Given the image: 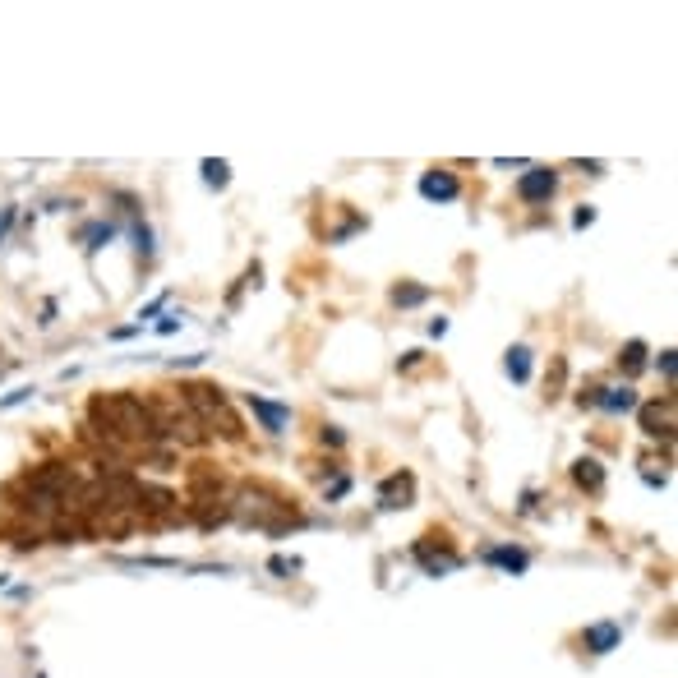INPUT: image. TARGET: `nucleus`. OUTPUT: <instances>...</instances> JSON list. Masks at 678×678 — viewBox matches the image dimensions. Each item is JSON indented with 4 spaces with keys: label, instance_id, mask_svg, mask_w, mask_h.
<instances>
[{
    "label": "nucleus",
    "instance_id": "1",
    "mask_svg": "<svg viewBox=\"0 0 678 678\" xmlns=\"http://www.w3.org/2000/svg\"><path fill=\"white\" fill-rule=\"evenodd\" d=\"M70 485H74V471L70 466H60V462H51V466H42V471L28 476V489H33V499L42 512L56 508V499L60 494H70Z\"/></svg>",
    "mask_w": 678,
    "mask_h": 678
},
{
    "label": "nucleus",
    "instance_id": "2",
    "mask_svg": "<svg viewBox=\"0 0 678 678\" xmlns=\"http://www.w3.org/2000/svg\"><path fill=\"white\" fill-rule=\"evenodd\" d=\"M190 406L194 411H199L203 420H222V429L226 434H236V416H231V411H226V397L217 393V388H190Z\"/></svg>",
    "mask_w": 678,
    "mask_h": 678
},
{
    "label": "nucleus",
    "instance_id": "3",
    "mask_svg": "<svg viewBox=\"0 0 678 678\" xmlns=\"http://www.w3.org/2000/svg\"><path fill=\"white\" fill-rule=\"evenodd\" d=\"M554 185H559V176H554L549 167H536V171H526V176L517 180V194H522L526 203H540V199L554 194Z\"/></svg>",
    "mask_w": 678,
    "mask_h": 678
},
{
    "label": "nucleus",
    "instance_id": "4",
    "mask_svg": "<svg viewBox=\"0 0 678 678\" xmlns=\"http://www.w3.org/2000/svg\"><path fill=\"white\" fill-rule=\"evenodd\" d=\"M457 190H462V185H457V176H448V171H429V176L420 180V194H425V199H457Z\"/></svg>",
    "mask_w": 678,
    "mask_h": 678
},
{
    "label": "nucleus",
    "instance_id": "5",
    "mask_svg": "<svg viewBox=\"0 0 678 678\" xmlns=\"http://www.w3.org/2000/svg\"><path fill=\"white\" fill-rule=\"evenodd\" d=\"M250 411H254V416H259L268 429H273V434H282V429H286V420H291V411H286V406H277V402H263V397H254V393H250Z\"/></svg>",
    "mask_w": 678,
    "mask_h": 678
},
{
    "label": "nucleus",
    "instance_id": "6",
    "mask_svg": "<svg viewBox=\"0 0 678 678\" xmlns=\"http://www.w3.org/2000/svg\"><path fill=\"white\" fill-rule=\"evenodd\" d=\"M642 425H646V434H669V429H674V402L642 406Z\"/></svg>",
    "mask_w": 678,
    "mask_h": 678
},
{
    "label": "nucleus",
    "instance_id": "7",
    "mask_svg": "<svg viewBox=\"0 0 678 678\" xmlns=\"http://www.w3.org/2000/svg\"><path fill=\"white\" fill-rule=\"evenodd\" d=\"M595 402L605 406V411H632V406H637V393H632V388H600Z\"/></svg>",
    "mask_w": 678,
    "mask_h": 678
},
{
    "label": "nucleus",
    "instance_id": "8",
    "mask_svg": "<svg viewBox=\"0 0 678 678\" xmlns=\"http://www.w3.org/2000/svg\"><path fill=\"white\" fill-rule=\"evenodd\" d=\"M572 476H577V485H582V489H600V485H605V471H600V462H595V457H582V462L572 466Z\"/></svg>",
    "mask_w": 678,
    "mask_h": 678
},
{
    "label": "nucleus",
    "instance_id": "9",
    "mask_svg": "<svg viewBox=\"0 0 678 678\" xmlns=\"http://www.w3.org/2000/svg\"><path fill=\"white\" fill-rule=\"evenodd\" d=\"M508 374L517 383L531 379V351H526V346H512V351H508Z\"/></svg>",
    "mask_w": 678,
    "mask_h": 678
},
{
    "label": "nucleus",
    "instance_id": "10",
    "mask_svg": "<svg viewBox=\"0 0 678 678\" xmlns=\"http://www.w3.org/2000/svg\"><path fill=\"white\" fill-rule=\"evenodd\" d=\"M614 642H619V628H614V623H600V628L586 632V646H591V651H609Z\"/></svg>",
    "mask_w": 678,
    "mask_h": 678
},
{
    "label": "nucleus",
    "instance_id": "11",
    "mask_svg": "<svg viewBox=\"0 0 678 678\" xmlns=\"http://www.w3.org/2000/svg\"><path fill=\"white\" fill-rule=\"evenodd\" d=\"M619 365L628 369V374H637V369L646 365V346L642 342H628V346H623V356H619Z\"/></svg>",
    "mask_w": 678,
    "mask_h": 678
},
{
    "label": "nucleus",
    "instance_id": "12",
    "mask_svg": "<svg viewBox=\"0 0 678 678\" xmlns=\"http://www.w3.org/2000/svg\"><path fill=\"white\" fill-rule=\"evenodd\" d=\"M226 171H231L226 162H203V180H208V185H217V190L226 185Z\"/></svg>",
    "mask_w": 678,
    "mask_h": 678
},
{
    "label": "nucleus",
    "instance_id": "13",
    "mask_svg": "<svg viewBox=\"0 0 678 678\" xmlns=\"http://www.w3.org/2000/svg\"><path fill=\"white\" fill-rule=\"evenodd\" d=\"M489 559L503 563V568H526V554H517V549H494Z\"/></svg>",
    "mask_w": 678,
    "mask_h": 678
},
{
    "label": "nucleus",
    "instance_id": "14",
    "mask_svg": "<svg viewBox=\"0 0 678 678\" xmlns=\"http://www.w3.org/2000/svg\"><path fill=\"white\" fill-rule=\"evenodd\" d=\"M393 300H397V305H420V300H425V291H420V286H397Z\"/></svg>",
    "mask_w": 678,
    "mask_h": 678
},
{
    "label": "nucleus",
    "instance_id": "15",
    "mask_svg": "<svg viewBox=\"0 0 678 678\" xmlns=\"http://www.w3.org/2000/svg\"><path fill=\"white\" fill-rule=\"evenodd\" d=\"M660 374H665V379H674V351H660Z\"/></svg>",
    "mask_w": 678,
    "mask_h": 678
},
{
    "label": "nucleus",
    "instance_id": "16",
    "mask_svg": "<svg viewBox=\"0 0 678 678\" xmlns=\"http://www.w3.org/2000/svg\"><path fill=\"white\" fill-rule=\"evenodd\" d=\"M591 222H595V213H591V208H582V213L572 217V226H577V231H582V226H591Z\"/></svg>",
    "mask_w": 678,
    "mask_h": 678
},
{
    "label": "nucleus",
    "instance_id": "17",
    "mask_svg": "<svg viewBox=\"0 0 678 678\" xmlns=\"http://www.w3.org/2000/svg\"><path fill=\"white\" fill-rule=\"evenodd\" d=\"M28 393H33V388H19V393H10V397H5V402H0V406H19Z\"/></svg>",
    "mask_w": 678,
    "mask_h": 678
}]
</instances>
